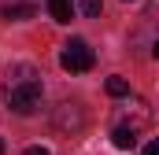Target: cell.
I'll use <instances>...</instances> for the list:
<instances>
[{
    "instance_id": "8992f818",
    "label": "cell",
    "mask_w": 159,
    "mask_h": 155,
    "mask_svg": "<svg viewBox=\"0 0 159 155\" xmlns=\"http://www.w3.org/2000/svg\"><path fill=\"white\" fill-rule=\"evenodd\" d=\"M104 89H107V96H129V81L126 78H107Z\"/></svg>"
},
{
    "instance_id": "6da1fadb",
    "label": "cell",
    "mask_w": 159,
    "mask_h": 155,
    "mask_svg": "<svg viewBox=\"0 0 159 155\" xmlns=\"http://www.w3.org/2000/svg\"><path fill=\"white\" fill-rule=\"evenodd\" d=\"M4 100H7V107L15 115H34L41 107V81H37V74L30 67H19L15 78L4 85Z\"/></svg>"
},
{
    "instance_id": "277c9868",
    "label": "cell",
    "mask_w": 159,
    "mask_h": 155,
    "mask_svg": "<svg viewBox=\"0 0 159 155\" xmlns=\"http://www.w3.org/2000/svg\"><path fill=\"white\" fill-rule=\"evenodd\" d=\"M111 144H115L119 152H129V148L137 144V129H133V126H119V129L111 133Z\"/></svg>"
},
{
    "instance_id": "5b68a950",
    "label": "cell",
    "mask_w": 159,
    "mask_h": 155,
    "mask_svg": "<svg viewBox=\"0 0 159 155\" xmlns=\"http://www.w3.org/2000/svg\"><path fill=\"white\" fill-rule=\"evenodd\" d=\"M48 11H52V19H56V22H70L74 4H70V0H48Z\"/></svg>"
},
{
    "instance_id": "9c48e42d",
    "label": "cell",
    "mask_w": 159,
    "mask_h": 155,
    "mask_svg": "<svg viewBox=\"0 0 159 155\" xmlns=\"http://www.w3.org/2000/svg\"><path fill=\"white\" fill-rule=\"evenodd\" d=\"M22 155H52V152H48V148H41V144H37V148H26Z\"/></svg>"
},
{
    "instance_id": "30bf717a",
    "label": "cell",
    "mask_w": 159,
    "mask_h": 155,
    "mask_svg": "<svg viewBox=\"0 0 159 155\" xmlns=\"http://www.w3.org/2000/svg\"><path fill=\"white\" fill-rule=\"evenodd\" d=\"M152 55H156V59H159V41H156V44H152Z\"/></svg>"
},
{
    "instance_id": "ba28073f",
    "label": "cell",
    "mask_w": 159,
    "mask_h": 155,
    "mask_svg": "<svg viewBox=\"0 0 159 155\" xmlns=\"http://www.w3.org/2000/svg\"><path fill=\"white\" fill-rule=\"evenodd\" d=\"M141 155H159V137H156V140H152V144H148V148H144Z\"/></svg>"
},
{
    "instance_id": "52a82bcc",
    "label": "cell",
    "mask_w": 159,
    "mask_h": 155,
    "mask_svg": "<svg viewBox=\"0 0 159 155\" xmlns=\"http://www.w3.org/2000/svg\"><path fill=\"white\" fill-rule=\"evenodd\" d=\"M78 7H81V15H89V19H96V15L104 11V0H81Z\"/></svg>"
},
{
    "instance_id": "7a4b0ae2",
    "label": "cell",
    "mask_w": 159,
    "mask_h": 155,
    "mask_svg": "<svg viewBox=\"0 0 159 155\" xmlns=\"http://www.w3.org/2000/svg\"><path fill=\"white\" fill-rule=\"evenodd\" d=\"M59 63H63V70H70V74H85V70H93L96 55H93V48H89L81 37H70L67 44H63Z\"/></svg>"
},
{
    "instance_id": "3957f363",
    "label": "cell",
    "mask_w": 159,
    "mask_h": 155,
    "mask_svg": "<svg viewBox=\"0 0 159 155\" xmlns=\"http://www.w3.org/2000/svg\"><path fill=\"white\" fill-rule=\"evenodd\" d=\"M0 15H4L7 22H22V19H34V15H37V7H34V4H4V7H0Z\"/></svg>"
},
{
    "instance_id": "8fae6325",
    "label": "cell",
    "mask_w": 159,
    "mask_h": 155,
    "mask_svg": "<svg viewBox=\"0 0 159 155\" xmlns=\"http://www.w3.org/2000/svg\"><path fill=\"white\" fill-rule=\"evenodd\" d=\"M0 155H4V140H0Z\"/></svg>"
}]
</instances>
